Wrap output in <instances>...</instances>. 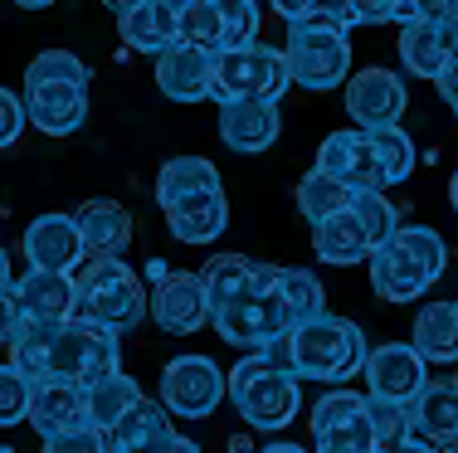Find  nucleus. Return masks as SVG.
I'll return each instance as SVG.
<instances>
[{"instance_id": "nucleus-24", "label": "nucleus", "mask_w": 458, "mask_h": 453, "mask_svg": "<svg viewBox=\"0 0 458 453\" xmlns=\"http://www.w3.org/2000/svg\"><path fill=\"white\" fill-rule=\"evenodd\" d=\"M30 424H35L39 439L59 434V429H69L73 419H83V385L73 381H35V390H30Z\"/></svg>"}, {"instance_id": "nucleus-14", "label": "nucleus", "mask_w": 458, "mask_h": 453, "mask_svg": "<svg viewBox=\"0 0 458 453\" xmlns=\"http://www.w3.org/2000/svg\"><path fill=\"white\" fill-rule=\"evenodd\" d=\"M405 103H410V93L390 69H356L352 79H346V113L356 117V127L400 122Z\"/></svg>"}, {"instance_id": "nucleus-36", "label": "nucleus", "mask_w": 458, "mask_h": 453, "mask_svg": "<svg viewBox=\"0 0 458 453\" xmlns=\"http://www.w3.org/2000/svg\"><path fill=\"white\" fill-rule=\"evenodd\" d=\"M370 409V429H376V449H400L410 429V405L400 400H380V395H366Z\"/></svg>"}, {"instance_id": "nucleus-32", "label": "nucleus", "mask_w": 458, "mask_h": 453, "mask_svg": "<svg viewBox=\"0 0 458 453\" xmlns=\"http://www.w3.org/2000/svg\"><path fill=\"white\" fill-rule=\"evenodd\" d=\"M346 205H352V186H346V180H336L332 171L312 166L308 176H302V186H298V210L308 214L312 224L327 220V214H336V210H346Z\"/></svg>"}, {"instance_id": "nucleus-23", "label": "nucleus", "mask_w": 458, "mask_h": 453, "mask_svg": "<svg viewBox=\"0 0 458 453\" xmlns=\"http://www.w3.org/2000/svg\"><path fill=\"white\" fill-rule=\"evenodd\" d=\"M73 220H79L89 254H127V244H132V214L117 200H83Z\"/></svg>"}, {"instance_id": "nucleus-39", "label": "nucleus", "mask_w": 458, "mask_h": 453, "mask_svg": "<svg viewBox=\"0 0 458 453\" xmlns=\"http://www.w3.org/2000/svg\"><path fill=\"white\" fill-rule=\"evenodd\" d=\"M45 449H54V453H73V449L93 453V449H103V429H98L89 415H83V419H73L69 429H59V434H49V439H45Z\"/></svg>"}, {"instance_id": "nucleus-44", "label": "nucleus", "mask_w": 458, "mask_h": 453, "mask_svg": "<svg viewBox=\"0 0 458 453\" xmlns=\"http://www.w3.org/2000/svg\"><path fill=\"white\" fill-rule=\"evenodd\" d=\"M434 83H439L444 98H454V93H458V54H449V59H444V69L434 73Z\"/></svg>"}, {"instance_id": "nucleus-33", "label": "nucleus", "mask_w": 458, "mask_h": 453, "mask_svg": "<svg viewBox=\"0 0 458 453\" xmlns=\"http://www.w3.org/2000/svg\"><path fill=\"white\" fill-rule=\"evenodd\" d=\"M278 293L288 302V317L293 327L308 317H318L327 307V288L318 283V273H308V268H278Z\"/></svg>"}, {"instance_id": "nucleus-49", "label": "nucleus", "mask_w": 458, "mask_h": 453, "mask_svg": "<svg viewBox=\"0 0 458 453\" xmlns=\"http://www.w3.org/2000/svg\"><path fill=\"white\" fill-rule=\"evenodd\" d=\"M103 5L113 10V15H123V10H127V5H137V0H103Z\"/></svg>"}, {"instance_id": "nucleus-18", "label": "nucleus", "mask_w": 458, "mask_h": 453, "mask_svg": "<svg viewBox=\"0 0 458 453\" xmlns=\"http://www.w3.org/2000/svg\"><path fill=\"white\" fill-rule=\"evenodd\" d=\"M25 258L30 268H54V273H73V268L89 258L83 249V234L73 214H39L25 230Z\"/></svg>"}, {"instance_id": "nucleus-11", "label": "nucleus", "mask_w": 458, "mask_h": 453, "mask_svg": "<svg viewBox=\"0 0 458 453\" xmlns=\"http://www.w3.org/2000/svg\"><path fill=\"white\" fill-rule=\"evenodd\" d=\"M147 312L161 322L166 331L176 337H191L210 322V298H205V283L200 273H161L157 288H147Z\"/></svg>"}, {"instance_id": "nucleus-31", "label": "nucleus", "mask_w": 458, "mask_h": 453, "mask_svg": "<svg viewBox=\"0 0 458 453\" xmlns=\"http://www.w3.org/2000/svg\"><path fill=\"white\" fill-rule=\"evenodd\" d=\"M210 186H220V171H215L205 156H171L166 166H161V176H157V200L171 205V200L195 196V190H210Z\"/></svg>"}, {"instance_id": "nucleus-26", "label": "nucleus", "mask_w": 458, "mask_h": 453, "mask_svg": "<svg viewBox=\"0 0 458 453\" xmlns=\"http://www.w3.org/2000/svg\"><path fill=\"white\" fill-rule=\"evenodd\" d=\"M414 351L429 365L458 361V302H429L414 317Z\"/></svg>"}, {"instance_id": "nucleus-50", "label": "nucleus", "mask_w": 458, "mask_h": 453, "mask_svg": "<svg viewBox=\"0 0 458 453\" xmlns=\"http://www.w3.org/2000/svg\"><path fill=\"white\" fill-rule=\"evenodd\" d=\"M220 10H239V5H254V0H215Z\"/></svg>"}, {"instance_id": "nucleus-34", "label": "nucleus", "mask_w": 458, "mask_h": 453, "mask_svg": "<svg viewBox=\"0 0 458 453\" xmlns=\"http://www.w3.org/2000/svg\"><path fill=\"white\" fill-rule=\"evenodd\" d=\"M370 132V147H376V156H380V166H386V180L390 186H400V180L414 171V142L405 132H400V122H386V127H366Z\"/></svg>"}, {"instance_id": "nucleus-6", "label": "nucleus", "mask_w": 458, "mask_h": 453, "mask_svg": "<svg viewBox=\"0 0 458 453\" xmlns=\"http://www.w3.org/2000/svg\"><path fill=\"white\" fill-rule=\"evenodd\" d=\"M283 59H288L293 83H302L312 93H327L352 73V39H346L342 25L322 20L318 10H302V15L288 20Z\"/></svg>"}, {"instance_id": "nucleus-10", "label": "nucleus", "mask_w": 458, "mask_h": 453, "mask_svg": "<svg viewBox=\"0 0 458 453\" xmlns=\"http://www.w3.org/2000/svg\"><path fill=\"white\" fill-rule=\"evenodd\" d=\"M308 429L327 453H376V429H370L366 395L356 390H332L322 395L318 409L308 415Z\"/></svg>"}, {"instance_id": "nucleus-45", "label": "nucleus", "mask_w": 458, "mask_h": 453, "mask_svg": "<svg viewBox=\"0 0 458 453\" xmlns=\"http://www.w3.org/2000/svg\"><path fill=\"white\" fill-rule=\"evenodd\" d=\"M439 35H444V49H449V54H458V5H454L449 15L439 20Z\"/></svg>"}, {"instance_id": "nucleus-42", "label": "nucleus", "mask_w": 458, "mask_h": 453, "mask_svg": "<svg viewBox=\"0 0 458 453\" xmlns=\"http://www.w3.org/2000/svg\"><path fill=\"white\" fill-rule=\"evenodd\" d=\"M308 10H318L322 20H332V25H342V29L356 25V0H312Z\"/></svg>"}, {"instance_id": "nucleus-3", "label": "nucleus", "mask_w": 458, "mask_h": 453, "mask_svg": "<svg viewBox=\"0 0 458 453\" xmlns=\"http://www.w3.org/2000/svg\"><path fill=\"white\" fill-rule=\"evenodd\" d=\"M73 312L113 327L117 337L147 317V288L123 254H89L73 268Z\"/></svg>"}, {"instance_id": "nucleus-2", "label": "nucleus", "mask_w": 458, "mask_h": 453, "mask_svg": "<svg viewBox=\"0 0 458 453\" xmlns=\"http://www.w3.org/2000/svg\"><path fill=\"white\" fill-rule=\"evenodd\" d=\"M210 322L229 347H249V351H259L264 341H274L278 331H288L293 317H288V302L278 293V268L274 264H249L244 283H239L225 302L210 307Z\"/></svg>"}, {"instance_id": "nucleus-20", "label": "nucleus", "mask_w": 458, "mask_h": 453, "mask_svg": "<svg viewBox=\"0 0 458 453\" xmlns=\"http://www.w3.org/2000/svg\"><path fill=\"white\" fill-rule=\"evenodd\" d=\"M161 210H166V230L176 234L181 244H210V239H220L225 224H229V205H225L220 186L181 196V200L161 205Z\"/></svg>"}, {"instance_id": "nucleus-35", "label": "nucleus", "mask_w": 458, "mask_h": 453, "mask_svg": "<svg viewBox=\"0 0 458 453\" xmlns=\"http://www.w3.org/2000/svg\"><path fill=\"white\" fill-rule=\"evenodd\" d=\"M352 214L361 220L370 249H376V244H386L390 234H395V210H390L386 190H352Z\"/></svg>"}, {"instance_id": "nucleus-21", "label": "nucleus", "mask_w": 458, "mask_h": 453, "mask_svg": "<svg viewBox=\"0 0 458 453\" xmlns=\"http://www.w3.org/2000/svg\"><path fill=\"white\" fill-rule=\"evenodd\" d=\"M117 35L132 54L157 59L166 45H176V0H137L117 15Z\"/></svg>"}, {"instance_id": "nucleus-4", "label": "nucleus", "mask_w": 458, "mask_h": 453, "mask_svg": "<svg viewBox=\"0 0 458 453\" xmlns=\"http://www.w3.org/2000/svg\"><path fill=\"white\" fill-rule=\"evenodd\" d=\"M293 341V375H308V381H327L342 385L361 371L366 361V331L356 327L352 317H332V312H318V317L288 327Z\"/></svg>"}, {"instance_id": "nucleus-47", "label": "nucleus", "mask_w": 458, "mask_h": 453, "mask_svg": "<svg viewBox=\"0 0 458 453\" xmlns=\"http://www.w3.org/2000/svg\"><path fill=\"white\" fill-rule=\"evenodd\" d=\"M15 283V268H10V254H5V244H0V288H10Z\"/></svg>"}, {"instance_id": "nucleus-25", "label": "nucleus", "mask_w": 458, "mask_h": 453, "mask_svg": "<svg viewBox=\"0 0 458 453\" xmlns=\"http://www.w3.org/2000/svg\"><path fill=\"white\" fill-rule=\"evenodd\" d=\"M312 249H318L322 264H342V268L346 264H361V258L370 254V239H366L361 220L352 214V205L312 224Z\"/></svg>"}, {"instance_id": "nucleus-16", "label": "nucleus", "mask_w": 458, "mask_h": 453, "mask_svg": "<svg viewBox=\"0 0 458 453\" xmlns=\"http://www.w3.org/2000/svg\"><path fill=\"white\" fill-rule=\"evenodd\" d=\"M157 88L176 103H200L215 98V54L195 45H166L157 54Z\"/></svg>"}, {"instance_id": "nucleus-30", "label": "nucleus", "mask_w": 458, "mask_h": 453, "mask_svg": "<svg viewBox=\"0 0 458 453\" xmlns=\"http://www.w3.org/2000/svg\"><path fill=\"white\" fill-rule=\"evenodd\" d=\"M176 39L205 54L225 49V10L215 0H176Z\"/></svg>"}, {"instance_id": "nucleus-8", "label": "nucleus", "mask_w": 458, "mask_h": 453, "mask_svg": "<svg viewBox=\"0 0 458 453\" xmlns=\"http://www.w3.org/2000/svg\"><path fill=\"white\" fill-rule=\"evenodd\" d=\"M293 83L288 59L283 49H268L259 39L239 49H220L215 54V98H283Z\"/></svg>"}, {"instance_id": "nucleus-37", "label": "nucleus", "mask_w": 458, "mask_h": 453, "mask_svg": "<svg viewBox=\"0 0 458 453\" xmlns=\"http://www.w3.org/2000/svg\"><path fill=\"white\" fill-rule=\"evenodd\" d=\"M30 390H35V381H30L20 365H0V429L20 424V419L30 415Z\"/></svg>"}, {"instance_id": "nucleus-13", "label": "nucleus", "mask_w": 458, "mask_h": 453, "mask_svg": "<svg viewBox=\"0 0 458 453\" xmlns=\"http://www.w3.org/2000/svg\"><path fill=\"white\" fill-rule=\"evenodd\" d=\"M424 356L414 351V341L405 347V341H390V347H376L366 351L361 371H366V390L380 395V400H400L410 405L414 395H420V385L429 381V371H424Z\"/></svg>"}, {"instance_id": "nucleus-1", "label": "nucleus", "mask_w": 458, "mask_h": 453, "mask_svg": "<svg viewBox=\"0 0 458 453\" xmlns=\"http://www.w3.org/2000/svg\"><path fill=\"white\" fill-rule=\"evenodd\" d=\"M370 264V288L386 302H414L420 293H429L439 283L444 264H449V249L444 239L429 230V224H395L386 244L366 254Z\"/></svg>"}, {"instance_id": "nucleus-53", "label": "nucleus", "mask_w": 458, "mask_h": 453, "mask_svg": "<svg viewBox=\"0 0 458 453\" xmlns=\"http://www.w3.org/2000/svg\"><path fill=\"white\" fill-rule=\"evenodd\" d=\"M449 107H454V113H458V93H454V98H449Z\"/></svg>"}, {"instance_id": "nucleus-7", "label": "nucleus", "mask_w": 458, "mask_h": 453, "mask_svg": "<svg viewBox=\"0 0 458 453\" xmlns=\"http://www.w3.org/2000/svg\"><path fill=\"white\" fill-rule=\"evenodd\" d=\"M123 365V341H117L113 327L93 317H64L59 331H54V347L45 361V375L39 381H73V385H93L98 375L117 371Z\"/></svg>"}, {"instance_id": "nucleus-41", "label": "nucleus", "mask_w": 458, "mask_h": 453, "mask_svg": "<svg viewBox=\"0 0 458 453\" xmlns=\"http://www.w3.org/2000/svg\"><path fill=\"white\" fill-rule=\"evenodd\" d=\"M20 132H25V98H15L10 88H0V151L15 147Z\"/></svg>"}, {"instance_id": "nucleus-9", "label": "nucleus", "mask_w": 458, "mask_h": 453, "mask_svg": "<svg viewBox=\"0 0 458 453\" xmlns=\"http://www.w3.org/2000/svg\"><path fill=\"white\" fill-rule=\"evenodd\" d=\"M225 400V371L210 356H176L161 371V405L171 419H210Z\"/></svg>"}, {"instance_id": "nucleus-51", "label": "nucleus", "mask_w": 458, "mask_h": 453, "mask_svg": "<svg viewBox=\"0 0 458 453\" xmlns=\"http://www.w3.org/2000/svg\"><path fill=\"white\" fill-rule=\"evenodd\" d=\"M449 200H454V210H458V176L449 180Z\"/></svg>"}, {"instance_id": "nucleus-27", "label": "nucleus", "mask_w": 458, "mask_h": 453, "mask_svg": "<svg viewBox=\"0 0 458 453\" xmlns=\"http://www.w3.org/2000/svg\"><path fill=\"white\" fill-rule=\"evenodd\" d=\"M137 400H141V385L132 381V375H123V365H117V371H107V375H98L93 385H83V415H89L93 424L103 429V434H107V429H113Z\"/></svg>"}, {"instance_id": "nucleus-15", "label": "nucleus", "mask_w": 458, "mask_h": 453, "mask_svg": "<svg viewBox=\"0 0 458 453\" xmlns=\"http://www.w3.org/2000/svg\"><path fill=\"white\" fill-rule=\"evenodd\" d=\"M318 166L332 171L336 180H346L352 190H386V166H380L376 147H370V132H332L318 151Z\"/></svg>"}, {"instance_id": "nucleus-38", "label": "nucleus", "mask_w": 458, "mask_h": 453, "mask_svg": "<svg viewBox=\"0 0 458 453\" xmlns=\"http://www.w3.org/2000/svg\"><path fill=\"white\" fill-rule=\"evenodd\" d=\"M45 79L89 83L93 73H89V63H83L79 54H69V49H45L39 59H30V69H25V83H45Z\"/></svg>"}, {"instance_id": "nucleus-46", "label": "nucleus", "mask_w": 458, "mask_h": 453, "mask_svg": "<svg viewBox=\"0 0 458 453\" xmlns=\"http://www.w3.org/2000/svg\"><path fill=\"white\" fill-rule=\"evenodd\" d=\"M268 5H274V15H278V20H293V15H302V10L312 5V0H268Z\"/></svg>"}, {"instance_id": "nucleus-28", "label": "nucleus", "mask_w": 458, "mask_h": 453, "mask_svg": "<svg viewBox=\"0 0 458 453\" xmlns=\"http://www.w3.org/2000/svg\"><path fill=\"white\" fill-rule=\"evenodd\" d=\"M410 419L429 429L444 449V439L458 434V381H424L420 395L410 400Z\"/></svg>"}, {"instance_id": "nucleus-48", "label": "nucleus", "mask_w": 458, "mask_h": 453, "mask_svg": "<svg viewBox=\"0 0 458 453\" xmlns=\"http://www.w3.org/2000/svg\"><path fill=\"white\" fill-rule=\"evenodd\" d=\"M15 5H20V10H49L54 0H15Z\"/></svg>"}, {"instance_id": "nucleus-22", "label": "nucleus", "mask_w": 458, "mask_h": 453, "mask_svg": "<svg viewBox=\"0 0 458 453\" xmlns=\"http://www.w3.org/2000/svg\"><path fill=\"white\" fill-rule=\"evenodd\" d=\"M20 317H73V273H54V268H30L10 283Z\"/></svg>"}, {"instance_id": "nucleus-40", "label": "nucleus", "mask_w": 458, "mask_h": 453, "mask_svg": "<svg viewBox=\"0 0 458 453\" xmlns=\"http://www.w3.org/2000/svg\"><path fill=\"white\" fill-rule=\"evenodd\" d=\"M414 15L410 0H356V25H390V20H405Z\"/></svg>"}, {"instance_id": "nucleus-19", "label": "nucleus", "mask_w": 458, "mask_h": 453, "mask_svg": "<svg viewBox=\"0 0 458 453\" xmlns=\"http://www.w3.org/2000/svg\"><path fill=\"white\" fill-rule=\"evenodd\" d=\"M283 132L274 98H220V137L234 151H268Z\"/></svg>"}, {"instance_id": "nucleus-43", "label": "nucleus", "mask_w": 458, "mask_h": 453, "mask_svg": "<svg viewBox=\"0 0 458 453\" xmlns=\"http://www.w3.org/2000/svg\"><path fill=\"white\" fill-rule=\"evenodd\" d=\"M15 322H20V307H15V298H10V288H0V347H5V337L15 331Z\"/></svg>"}, {"instance_id": "nucleus-12", "label": "nucleus", "mask_w": 458, "mask_h": 453, "mask_svg": "<svg viewBox=\"0 0 458 453\" xmlns=\"http://www.w3.org/2000/svg\"><path fill=\"white\" fill-rule=\"evenodd\" d=\"M89 117V83L45 79L25 83V122H35L45 137H69Z\"/></svg>"}, {"instance_id": "nucleus-52", "label": "nucleus", "mask_w": 458, "mask_h": 453, "mask_svg": "<svg viewBox=\"0 0 458 453\" xmlns=\"http://www.w3.org/2000/svg\"><path fill=\"white\" fill-rule=\"evenodd\" d=\"M444 449H458V434H449V439H444Z\"/></svg>"}, {"instance_id": "nucleus-5", "label": "nucleus", "mask_w": 458, "mask_h": 453, "mask_svg": "<svg viewBox=\"0 0 458 453\" xmlns=\"http://www.w3.org/2000/svg\"><path fill=\"white\" fill-rule=\"evenodd\" d=\"M225 395L234 400V409L264 434H278L283 424H293V415L302 409L298 375L278 371L274 361H264L259 351H249L234 371L225 375Z\"/></svg>"}, {"instance_id": "nucleus-29", "label": "nucleus", "mask_w": 458, "mask_h": 453, "mask_svg": "<svg viewBox=\"0 0 458 453\" xmlns=\"http://www.w3.org/2000/svg\"><path fill=\"white\" fill-rule=\"evenodd\" d=\"M400 59H405L410 73L434 79V73L444 69V59H449L444 35H439V20H424V15L405 20V25H400Z\"/></svg>"}, {"instance_id": "nucleus-54", "label": "nucleus", "mask_w": 458, "mask_h": 453, "mask_svg": "<svg viewBox=\"0 0 458 453\" xmlns=\"http://www.w3.org/2000/svg\"><path fill=\"white\" fill-rule=\"evenodd\" d=\"M454 381H458V375H454Z\"/></svg>"}, {"instance_id": "nucleus-17", "label": "nucleus", "mask_w": 458, "mask_h": 453, "mask_svg": "<svg viewBox=\"0 0 458 453\" xmlns=\"http://www.w3.org/2000/svg\"><path fill=\"white\" fill-rule=\"evenodd\" d=\"M103 449H117V453H123V449H176V453H185V449H195V444L176 434L166 405L141 395V400L103 434Z\"/></svg>"}]
</instances>
